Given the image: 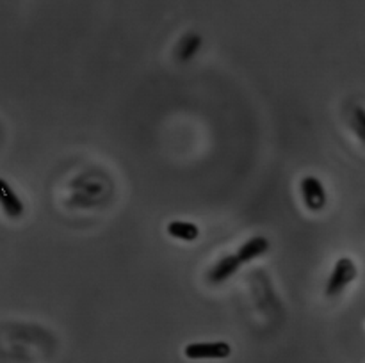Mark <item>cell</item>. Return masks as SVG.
<instances>
[{
    "label": "cell",
    "mask_w": 365,
    "mask_h": 363,
    "mask_svg": "<svg viewBox=\"0 0 365 363\" xmlns=\"http://www.w3.org/2000/svg\"><path fill=\"white\" fill-rule=\"evenodd\" d=\"M166 231L170 237L177 238V241H184V242H192L200 237L198 224L191 223V221H180V219L170 221L166 226Z\"/></svg>",
    "instance_id": "52a82bcc"
},
{
    "label": "cell",
    "mask_w": 365,
    "mask_h": 363,
    "mask_svg": "<svg viewBox=\"0 0 365 363\" xmlns=\"http://www.w3.org/2000/svg\"><path fill=\"white\" fill-rule=\"evenodd\" d=\"M0 209L9 219H20L25 214V205L20 199V196L14 192L9 182L0 177Z\"/></svg>",
    "instance_id": "277c9868"
},
{
    "label": "cell",
    "mask_w": 365,
    "mask_h": 363,
    "mask_svg": "<svg viewBox=\"0 0 365 363\" xmlns=\"http://www.w3.org/2000/svg\"><path fill=\"white\" fill-rule=\"evenodd\" d=\"M241 265L242 263L239 262L235 253L223 256V258L217 260V262L212 265V269L209 270V274H207V281H209L210 285L225 283V281L230 280V278L241 269Z\"/></svg>",
    "instance_id": "5b68a950"
},
{
    "label": "cell",
    "mask_w": 365,
    "mask_h": 363,
    "mask_svg": "<svg viewBox=\"0 0 365 363\" xmlns=\"http://www.w3.org/2000/svg\"><path fill=\"white\" fill-rule=\"evenodd\" d=\"M267 249H269V241L262 237V235H257V237H252L246 242H242L237 251H235V255H237L239 262L245 265V263H250L255 258H259V256H262Z\"/></svg>",
    "instance_id": "8992f818"
},
{
    "label": "cell",
    "mask_w": 365,
    "mask_h": 363,
    "mask_svg": "<svg viewBox=\"0 0 365 363\" xmlns=\"http://www.w3.org/2000/svg\"><path fill=\"white\" fill-rule=\"evenodd\" d=\"M232 354L228 342H192L184 347L187 359H227Z\"/></svg>",
    "instance_id": "7a4b0ae2"
},
{
    "label": "cell",
    "mask_w": 365,
    "mask_h": 363,
    "mask_svg": "<svg viewBox=\"0 0 365 363\" xmlns=\"http://www.w3.org/2000/svg\"><path fill=\"white\" fill-rule=\"evenodd\" d=\"M356 276H359V267H356L355 260L349 258V256H342L334 265L324 292H327L328 298H337L348 288L349 283L356 280Z\"/></svg>",
    "instance_id": "6da1fadb"
},
{
    "label": "cell",
    "mask_w": 365,
    "mask_h": 363,
    "mask_svg": "<svg viewBox=\"0 0 365 363\" xmlns=\"http://www.w3.org/2000/svg\"><path fill=\"white\" fill-rule=\"evenodd\" d=\"M299 191H302L303 203H305L310 212H321L327 206V189H324L323 182L317 177H312V174L303 177L302 182H299Z\"/></svg>",
    "instance_id": "3957f363"
}]
</instances>
